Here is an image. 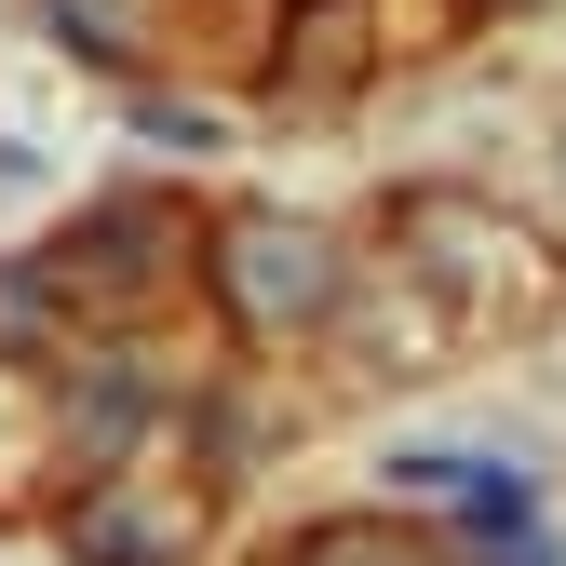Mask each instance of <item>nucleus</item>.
Listing matches in <instances>:
<instances>
[{"instance_id": "f257e3e1", "label": "nucleus", "mask_w": 566, "mask_h": 566, "mask_svg": "<svg viewBox=\"0 0 566 566\" xmlns=\"http://www.w3.org/2000/svg\"><path fill=\"white\" fill-rule=\"evenodd\" d=\"M41 270H54V297H67V311H108V324H122V311L176 297L189 230H176V202H108V217H82Z\"/></svg>"}, {"instance_id": "20e7f679", "label": "nucleus", "mask_w": 566, "mask_h": 566, "mask_svg": "<svg viewBox=\"0 0 566 566\" xmlns=\"http://www.w3.org/2000/svg\"><path fill=\"white\" fill-rule=\"evenodd\" d=\"M391 485H418V500H459L472 513V539L500 553V539H526V472H500V459H391Z\"/></svg>"}, {"instance_id": "423d86ee", "label": "nucleus", "mask_w": 566, "mask_h": 566, "mask_svg": "<svg viewBox=\"0 0 566 566\" xmlns=\"http://www.w3.org/2000/svg\"><path fill=\"white\" fill-rule=\"evenodd\" d=\"M500 566H566V553L553 539H500Z\"/></svg>"}, {"instance_id": "f03ea898", "label": "nucleus", "mask_w": 566, "mask_h": 566, "mask_svg": "<svg viewBox=\"0 0 566 566\" xmlns=\"http://www.w3.org/2000/svg\"><path fill=\"white\" fill-rule=\"evenodd\" d=\"M67 553L82 566H189L202 553V485H176V472L82 485V500H67Z\"/></svg>"}, {"instance_id": "39448f33", "label": "nucleus", "mask_w": 566, "mask_h": 566, "mask_svg": "<svg viewBox=\"0 0 566 566\" xmlns=\"http://www.w3.org/2000/svg\"><path fill=\"white\" fill-rule=\"evenodd\" d=\"M54 28H67V41H82V54H108V67L135 54V41H122V0H54Z\"/></svg>"}, {"instance_id": "7ed1b4c3", "label": "nucleus", "mask_w": 566, "mask_h": 566, "mask_svg": "<svg viewBox=\"0 0 566 566\" xmlns=\"http://www.w3.org/2000/svg\"><path fill=\"white\" fill-rule=\"evenodd\" d=\"M217 270H230V297H243L256 337H270V324H311V311L337 297V243H324L311 217H243Z\"/></svg>"}]
</instances>
